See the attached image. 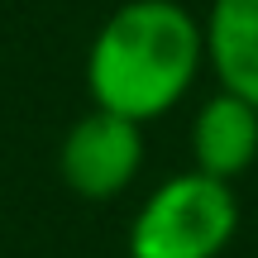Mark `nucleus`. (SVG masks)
<instances>
[{"label": "nucleus", "instance_id": "4", "mask_svg": "<svg viewBox=\"0 0 258 258\" xmlns=\"http://www.w3.org/2000/svg\"><path fill=\"white\" fill-rule=\"evenodd\" d=\"M258 163V105L234 91H215L191 120V167L220 182H239Z\"/></svg>", "mask_w": 258, "mask_h": 258}, {"label": "nucleus", "instance_id": "2", "mask_svg": "<svg viewBox=\"0 0 258 258\" xmlns=\"http://www.w3.org/2000/svg\"><path fill=\"white\" fill-rule=\"evenodd\" d=\"M239 234L234 182L196 167L167 177L129 220V258H220Z\"/></svg>", "mask_w": 258, "mask_h": 258}, {"label": "nucleus", "instance_id": "1", "mask_svg": "<svg viewBox=\"0 0 258 258\" xmlns=\"http://www.w3.org/2000/svg\"><path fill=\"white\" fill-rule=\"evenodd\" d=\"M206 67V29L182 0H124L86 48L91 105L134 124L177 110Z\"/></svg>", "mask_w": 258, "mask_h": 258}, {"label": "nucleus", "instance_id": "5", "mask_svg": "<svg viewBox=\"0 0 258 258\" xmlns=\"http://www.w3.org/2000/svg\"><path fill=\"white\" fill-rule=\"evenodd\" d=\"M206 29V67L220 91L258 105V0H211L201 19Z\"/></svg>", "mask_w": 258, "mask_h": 258}, {"label": "nucleus", "instance_id": "3", "mask_svg": "<svg viewBox=\"0 0 258 258\" xmlns=\"http://www.w3.org/2000/svg\"><path fill=\"white\" fill-rule=\"evenodd\" d=\"M139 167H144V124L101 105L72 120L57 144V177L82 201H115L120 191H129Z\"/></svg>", "mask_w": 258, "mask_h": 258}]
</instances>
